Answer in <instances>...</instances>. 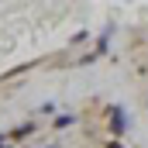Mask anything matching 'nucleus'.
I'll return each instance as SVG.
<instances>
[{
	"label": "nucleus",
	"instance_id": "1",
	"mask_svg": "<svg viewBox=\"0 0 148 148\" xmlns=\"http://www.w3.org/2000/svg\"><path fill=\"white\" fill-rule=\"evenodd\" d=\"M107 117H110V134H127L131 117L124 114V107H121V103H110V107H107Z\"/></svg>",
	"mask_w": 148,
	"mask_h": 148
},
{
	"label": "nucleus",
	"instance_id": "2",
	"mask_svg": "<svg viewBox=\"0 0 148 148\" xmlns=\"http://www.w3.org/2000/svg\"><path fill=\"white\" fill-rule=\"evenodd\" d=\"M35 131H38L35 124H17V127H10V131H7V138H10V141H24V138H31Z\"/></svg>",
	"mask_w": 148,
	"mask_h": 148
},
{
	"label": "nucleus",
	"instance_id": "3",
	"mask_svg": "<svg viewBox=\"0 0 148 148\" xmlns=\"http://www.w3.org/2000/svg\"><path fill=\"white\" fill-rule=\"evenodd\" d=\"M73 124H76V114H59V117L52 121L55 131H66V127H73Z\"/></svg>",
	"mask_w": 148,
	"mask_h": 148
},
{
	"label": "nucleus",
	"instance_id": "4",
	"mask_svg": "<svg viewBox=\"0 0 148 148\" xmlns=\"http://www.w3.org/2000/svg\"><path fill=\"white\" fill-rule=\"evenodd\" d=\"M0 148H14V145H10V141H7V138H3V134H0Z\"/></svg>",
	"mask_w": 148,
	"mask_h": 148
},
{
	"label": "nucleus",
	"instance_id": "5",
	"mask_svg": "<svg viewBox=\"0 0 148 148\" xmlns=\"http://www.w3.org/2000/svg\"><path fill=\"white\" fill-rule=\"evenodd\" d=\"M45 148H55V145H45Z\"/></svg>",
	"mask_w": 148,
	"mask_h": 148
}]
</instances>
